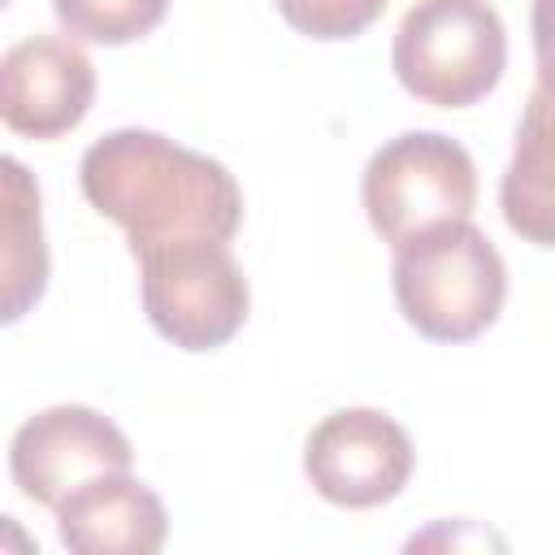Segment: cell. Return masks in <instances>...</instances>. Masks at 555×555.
I'll list each match as a JSON object with an SVG mask.
<instances>
[{
  "mask_svg": "<svg viewBox=\"0 0 555 555\" xmlns=\"http://www.w3.org/2000/svg\"><path fill=\"white\" fill-rule=\"evenodd\" d=\"M416 451L403 425L377 408L330 412L304 447V473L312 490L338 507L390 503L412 477Z\"/></svg>",
  "mask_w": 555,
  "mask_h": 555,
  "instance_id": "obj_7",
  "label": "cell"
},
{
  "mask_svg": "<svg viewBox=\"0 0 555 555\" xmlns=\"http://www.w3.org/2000/svg\"><path fill=\"white\" fill-rule=\"evenodd\" d=\"M360 199H364L369 225L390 247H399L403 238L438 221L473 217L477 169L455 139L438 130H408L369 156L360 178Z\"/></svg>",
  "mask_w": 555,
  "mask_h": 555,
  "instance_id": "obj_5",
  "label": "cell"
},
{
  "mask_svg": "<svg viewBox=\"0 0 555 555\" xmlns=\"http://www.w3.org/2000/svg\"><path fill=\"white\" fill-rule=\"evenodd\" d=\"M529 30H533V52H538V61H551V65H555V0H533Z\"/></svg>",
  "mask_w": 555,
  "mask_h": 555,
  "instance_id": "obj_14",
  "label": "cell"
},
{
  "mask_svg": "<svg viewBox=\"0 0 555 555\" xmlns=\"http://www.w3.org/2000/svg\"><path fill=\"white\" fill-rule=\"evenodd\" d=\"M82 195L117 221L130 243L165 234H208L230 243L243 225V191L234 173L156 130H113L95 139L78 165Z\"/></svg>",
  "mask_w": 555,
  "mask_h": 555,
  "instance_id": "obj_1",
  "label": "cell"
},
{
  "mask_svg": "<svg viewBox=\"0 0 555 555\" xmlns=\"http://www.w3.org/2000/svg\"><path fill=\"white\" fill-rule=\"evenodd\" d=\"M95 100L91 56L61 35H30L0 61V117L13 134L61 139Z\"/></svg>",
  "mask_w": 555,
  "mask_h": 555,
  "instance_id": "obj_8",
  "label": "cell"
},
{
  "mask_svg": "<svg viewBox=\"0 0 555 555\" xmlns=\"http://www.w3.org/2000/svg\"><path fill=\"white\" fill-rule=\"evenodd\" d=\"M395 299L408 325L434 343H468L490 330L507 299L499 247L464 221H438L395 247Z\"/></svg>",
  "mask_w": 555,
  "mask_h": 555,
  "instance_id": "obj_2",
  "label": "cell"
},
{
  "mask_svg": "<svg viewBox=\"0 0 555 555\" xmlns=\"http://www.w3.org/2000/svg\"><path fill=\"white\" fill-rule=\"evenodd\" d=\"M386 0H278L286 26L308 39H356L382 17Z\"/></svg>",
  "mask_w": 555,
  "mask_h": 555,
  "instance_id": "obj_13",
  "label": "cell"
},
{
  "mask_svg": "<svg viewBox=\"0 0 555 555\" xmlns=\"http://www.w3.org/2000/svg\"><path fill=\"white\" fill-rule=\"evenodd\" d=\"M61 542L78 555H152L165 546V503L130 473H108L78 486L56 507Z\"/></svg>",
  "mask_w": 555,
  "mask_h": 555,
  "instance_id": "obj_9",
  "label": "cell"
},
{
  "mask_svg": "<svg viewBox=\"0 0 555 555\" xmlns=\"http://www.w3.org/2000/svg\"><path fill=\"white\" fill-rule=\"evenodd\" d=\"M503 221L538 247H555V65L538 61L525 117L516 126V152L499 182Z\"/></svg>",
  "mask_w": 555,
  "mask_h": 555,
  "instance_id": "obj_10",
  "label": "cell"
},
{
  "mask_svg": "<svg viewBox=\"0 0 555 555\" xmlns=\"http://www.w3.org/2000/svg\"><path fill=\"white\" fill-rule=\"evenodd\" d=\"M169 0H52L56 22L69 30V39L87 43H134L147 30L160 26Z\"/></svg>",
  "mask_w": 555,
  "mask_h": 555,
  "instance_id": "obj_12",
  "label": "cell"
},
{
  "mask_svg": "<svg viewBox=\"0 0 555 555\" xmlns=\"http://www.w3.org/2000/svg\"><path fill=\"white\" fill-rule=\"evenodd\" d=\"M130 464H134L130 438L108 416L82 403H56L35 412L30 421L17 425L9 442L13 486L30 503H43L52 512L78 486L108 473H130Z\"/></svg>",
  "mask_w": 555,
  "mask_h": 555,
  "instance_id": "obj_6",
  "label": "cell"
},
{
  "mask_svg": "<svg viewBox=\"0 0 555 555\" xmlns=\"http://www.w3.org/2000/svg\"><path fill=\"white\" fill-rule=\"evenodd\" d=\"M139 260L143 312L182 351L225 347L247 321V278L230 247L208 234H165L130 243Z\"/></svg>",
  "mask_w": 555,
  "mask_h": 555,
  "instance_id": "obj_3",
  "label": "cell"
},
{
  "mask_svg": "<svg viewBox=\"0 0 555 555\" xmlns=\"http://www.w3.org/2000/svg\"><path fill=\"white\" fill-rule=\"evenodd\" d=\"M395 78L434 108H468L507 65V30L490 0H416L390 48Z\"/></svg>",
  "mask_w": 555,
  "mask_h": 555,
  "instance_id": "obj_4",
  "label": "cell"
},
{
  "mask_svg": "<svg viewBox=\"0 0 555 555\" xmlns=\"http://www.w3.org/2000/svg\"><path fill=\"white\" fill-rule=\"evenodd\" d=\"M48 286V247L39 221V191L26 169L4 156V321H17Z\"/></svg>",
  "mask_w": 555,
  "mask_h": 555,
  "instance_id": "obj_11",
  "label": "cell"
}]
</instances>
